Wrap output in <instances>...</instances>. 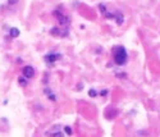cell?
<instances>
[{
    "label": "cell",
    "mask_w": 160,
    "mask_h": 137,
    "mask_svg": "<svg viewBox=\"0 0 160 137\" xmlns=\"http://www.w3.org/2000/svg\"><path fill=\"white\" fill-rule=\"evenodd\" d=\"M127 51L122 46H117L114 49V62L119 65H123L127 62Z\"/></svg>",
    "instance_id": "cell-1"
},
{
    "label": "cell",
    "mask_w": 160,
    "mask_h": 137,
    "mask_svg": "<svg viewBox=\"0 0 160 137\" xmlns=\"http://www.w3.org/2000/svg\"><path fill=\"white\" fill-rule=\"evenodd\" d=\"M60 58H62L60 54H48V55L45 57V60L49 62V63H54V62L59 60Z\"/></svg>",
    "instance_id": "cell-2"
},
{
    "label": "cell",
    "mask_w": 160,
    "mask_h": 137,
    "mask_svg": "<svg viewBox=\"0 0 160 137\" xmlns=\"http://www.w3.org/2000/svg\"><path fill=\"white\" fill-rule=\"evenodd\" d=\"M23 74H25L26 78H32L35 74V69L32 67H30V65H27V67L23 68Z\"/></svg>",
    "instance_id": "cell-3"
},
{
    "label": "cell",
    "mask_w": 160,
    "mask_h": 137,
    "mask_svg": "<svg viewBox=\"0 0 160 137\" xmlns=\"http://www.w3.org/2000/svg\"><path fill=\"white\" fill-rule=\"evenodd\" d=\"M10 36H12V37H18V36H19V30L12 28V30H10Z\"/></svg>",
    "instance_id": "cell-4"
},
{
    "label": "cell",
    "mask_w": 160,
    "mask_h": 137,
    "mask_svg": "<svg viewBox=\"0 0 160 137\" xmlns=\"http://www.w3.org/2000/svg\"><path fill=\"white\" fill-rule=\"evenodd\" d=\"M88 95L91 96V97H95V96L97 95V92L95 91V90H90V91H88Z\"/></svg>",
    "instance_id": "cell-5"
},
{
    "label": "cell",
    "mask_w": 160,
    "mask_h": 137,
    "mask_svg": "<svg viewBox=\"0 0 160 137\" xmlns=\"http://www.w3.org/2000/svg\"><path fill=\"white\" fill-rule=\"evenodd\" d=\"M19 85H21V86H26L27 85V82H26V80H23V78H19Z\"/></svg>",
    "instance_id": "cell-6"
},
{
    "label": "cell",
    "mask_w": 160,
    "mask_h": 137,
    "mask_svg": "<svg viewBox=\"0 0 160 137\" xmlns=\"http://www.w3.org/2000/svg\"><path fill=\"white\" fill-rule=\"evenodd\" d=\"M64 130H65V132H67V135H72V128L71 127H65Z\"/></svg>",
    "instance_id": "cell-7"
},
{
    "label": "cell",
    "mask_w": 160,
    "mask_h": 137,
    "mask_svg": "<svg viewBox=\"0 0 160 137\" xmlns=\"http://www.w3.org/2000/svg\"><path fill=\"white\" fill-rule=\"evenodd\" d=\"M53 137H63V133H60V132H56V133H54Z\"/></svg>",
    "instance_id": "cell-8"
},
{
    "label": "cell",
    "mask_w": 160,
    "mask_h": 137,
    "mask_svg": "<svg viewBox=\"0 0 160 137\" xmlns=\"http://www.w3.org/2000/svg\"><path fill=\"white\" fill-rule=\"evenodd\" d=\"M18 0H9V4H14V3H17Z\"/></svg>",
    "instance_id": "cell-9"
}]
</instances>
